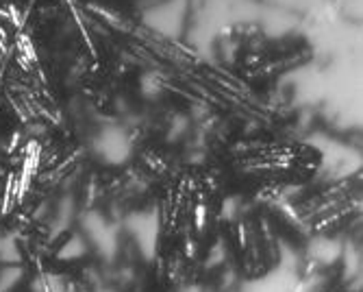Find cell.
Listing matches in <instances>:
<instances>
[{
  "mask_svg": "<svg viewBox=\"0 0 363 292\" xmlns=\"http://www.w3.org/2000/svg\"><path fill=\"white\" fill-rule=\"evenodd\" d=\"M91 153L105 166H124L133 155V140L120 124H107L96 131L91 140Z\"/></svg>",
  "mask_w": 363,
  "mask_h": 292,
  "instance_id": "1",
  "label": "cell"
},
{
  "mask_svg": "<svg viewBox=\"0 0 363 292\" xmlns=\"http://www.w3.org/2000/svg\"><path fill=\"white\" fill-rule=\"evenodd\" d=\"M124 227H126L128 236L133 238L144 262H152L157 257L159 232H161V218H159L157 207H146V210L128 214Z\"/></svg>",
  "mask_w": 363,
  "mask_h": 292,
  "instance_id": "2",
  "label": "cell"
},
{
  "mask_svg": "<svg viewBox=\"0 0 363 292\" xmlns=\"http://www.w3.org/2000/svg\"><path fill=\"white\" fill-rule=\"evenodd\" d=\"M81 229L87 244H94L103 259H113L118 253V232L101 212H85L81 216Z\"/></svg>",
  "mask_w": 363,
  "mask_h": 292,
  "instance_id": "3",
  "label": "cell"
},
{
  "mask_svg": "<svg viewBox=\"0 0 363 292\" xmlns=\"http://www.w3.org/2000/svg\"><path fill=\"white\" fill-rule=\"evenodd\" d=\"M183 3H177V5H161L157 9H152V13L148 16V22L150 26H155L157 31H161V33H170L174 36L179 26H181V16H183Z\"/></svg>",
  "mask_w": 363,
  "mask_h": 292,
  "instance_id": "4",
  "label": "cell"
},
{
  "mask_svg": "<svg viewBox=\"0 0 363 292\" xmlns=\"http://www.w3.org/2000/svg\"><path fill=\"white\" fill-rule=\"evenodd\" d=\"M309 255L320 264H333L344 255L342 251V242L326 238V236H318L309 242Z\"/></svg>",
  "mask_w": 363,
  "mask_h": 292,
  "instance_id": "5",
  "label": "cell"
},
{
  "mask_svg": "<svg viewBox=\"0 0 363 292\" xmlns=\"http://www.w3.org/2000/svg\"><path fill=\"white\" fill-rule=\"evenodd\" d=\"M87 240L83 234H74L68 238V242H65L59 253H57V259H63V262H72V259H79L87 253Z\"/></svg>",
  "mask_w": 363,
  "mask_h": 292,
  "instance_id": "6",
  "label": "cell"
},
{
  "mask_svg": "<svg viewBox=\"0 0 363 292\" xmlns=\"http://www.w3.org/2000/svg\"><path fill=\"white\" fill-rule=\"evenodd\" d=\"M22 259V251L20 244L16 240V236L11 234H0V264H20Z\"/></svg>",
  "mask_w": 363,
  "mask_h": 292,
  "instance_id": "7",
  "label": "cell"
},
{
  "mask_svg": "<svg viewBox=\"0 0 363 292\" xmlns=\"http://www.w3.org/2000/svg\"><path fill=\"white\" fill-rule=\"evenodd\" d=\"M74 218V201L72 197H65L59 207H57V214L52 218V236H59L61 232H65L70 227V220Z\"/></svg>",
  "mask_w": 363,
  "mask_h": 292,
  "instance_id": "8",
  "label": "cell"
},
{
  "mask_svg": "<svg viewBox=\"0 0 363 292\" xmlns=\"http://www.w3.org/2000/svg\"><path fill=\"white\" fill-rule=\"evenodd\" d=\"M24 277V271L20 264H7L0 269V292H11Z\"/></svg>",
  "mask_w": 363,
  "mask_h": 292,
  "instance_id": "9",
  "label": "cell"
},
{
  "mask_svg": "<svg viewBox=\"0 0 363 292\" xmlns=\"http://www.w3.org/2000/svg\"><path fill=\"white\" fill-rule=\"evenodd\" d=\"M181 292H205V290H203L201 286H185Z\"/></svg>",
  "mask_w": 363,
  "mask_h": 292,
  "instance_id": "10",
  "label": "cell"
},
{
  "mask_svg": "<svg viewBox=\"0 0 363 292\" xmlns=\"http://www.w3.org/2000/svg\"><path fill=\"white\" fill-rule=\"evenodd\" d=\"M96 292H116L113 288H107V286H103V288H96Z\"/></svg>",
  "mask_w": 363,
  "mask_h": 292,
  "instance_id": "11",
  "label": "cell"
}]
</instances>
